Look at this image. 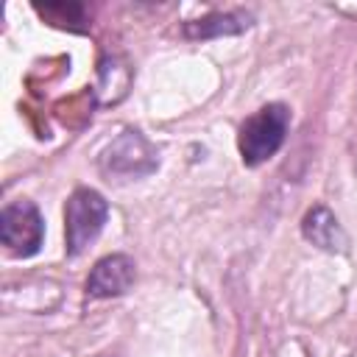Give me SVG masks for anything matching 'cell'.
Returning <instances> with one entry per match:
<instances>
[{
	"label": "cell",
	"mask_w": 357,
	"mask_h": 357,
	"mask_svg": "<svg viewBox=\"0 0 357 357\" xmlns=\"http://www.w3.org/2000/svg\"><path fill=\"white\" fill-rule=\"evenodd\" d=\"M109 218V204L100 192L81 187L70 195L67 206H64V237H67V254L78 257L81 251L89 248V243H95V237L100 234L103 223Z\"/></svg>",
	"instance_id": "2"
},
{
	"label": "cell",
	"mask_w": 357,
	"mask_h": 357,
	"mask_svg": "<svg viewBox=\"0 0 357 357\" xmlns=\"http://www.w3.org/2000/svg\"><path fill=\"white\" fill-rule=\"evenodd\" d=\"M301 231L312 245H321L326 251H343V245H346L340 223L326 206H312L301 220Z\"/></svg>",
	"instance_id": "6"
},
{
	"label": "cell",
	"mask_w": 357,
	"mask_h": 357,
	"mask_svg": "<svg viewBox=\"0 0 357 357\" xmlns=\"http://www.w3.org/2000/svg\"><path fill=\"white\" fill-rule=\"evenodd\" d=\"M156 151L139 131H123L100 156V167L114 176H145L156 167Z\"/></svg>",
	"instance_id": "4"
},
{
	"label": "cell",
	"mask_w": 357,
	"mask_h": 357,
	"mask_svg": "<svg viewBox=\"0 0 357 357\" xmlns=\"http://www.w3.org/2000/svg\"><path fill=\"white\" fill-rule=\"evenodd\" d=\"M33 11L47 20L50 25L59 28H70V31H86L89 25V11L81 3H45V6H33Z\"/></svg>",
	"instance_id": "8"
},
{
	"label": "cell",
	"mask_w": 357,
	"mask_h": 357,
	"mask_svg": "<svg viewBox=\"0 0 357 357\" xmlns=\"http://www.w3.org/2000/svg\"><path fill=\"white\" fill-rule=\"evenodd\" d=\"M290 126V109L284 103H268L240 126L237 148L248 167L268 162L284 142Z\"/></svg>",
	"instance_id": "1"
},
{
	"label": "cell",
	"mask_w": 357,
	"mask_h": 357,
	"mask_svg": "<svg viewBox=\"0 0 357 357\" xmlns=\"http://www.w3.org/2000/svg\"><path fill=\"white\" fill-rule=\"evenodd\" d=\"M251 25V14L245 11H215L201 20H192L184 25V33L190 39H212V36H229L240 33Z\"/></svg>",
	"instance_id": "7"
},
{
	"label": "cell",
	"mask_w": 357,
	"mask_h": 357,
	"mask_svg": "<svg viewBox=\"0 0 357 357\" xmlns=\"http://www.w3.org/2000/svg\"><path fill=\"white\" fill-rule=\"evenodd\" d=\"M134 284V262L126 254H109L95 262L86 279V293L92 298L123 296Z\"/></svg>",
	"instance_id": "5"
},
{
	"label": "cell",
	"mask_w": 357,
	"mask_h": 357,
	"mask_svg": "<svg viewBox=\"0 0 357 357\" xmlns=\"http://www.w3.org/2000/svg\"><path fill=\"white\" fill-rule=\"evenodd\" d=\"M0 240L14 257H33L45 240V220L33 201H14L0 212Z\"/></svg>",
	"instance_id": "3"
}]
</instances>
